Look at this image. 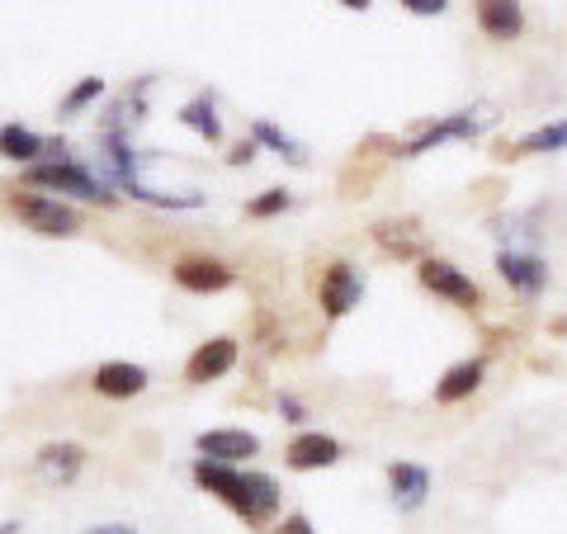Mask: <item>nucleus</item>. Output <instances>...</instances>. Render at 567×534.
<instances>
[{"label": "nucleus", "instance_id": "obj_26", "mask_svg": "<svg viewBox=\"0 0 567 534\" xmlns=\"http://www.w3.org/2000/svg\"><path fill=\"white\" fill-rule=\"evenodd\" d=\"M279 534H317V530H312V521H308V515H284Z\"/></svg>", "mask_w": 567, "mask_h": 534}, {"label": "nucleus", "instance_id": "obj_24", "mask_svg": "<svg viewBox=\"0 0 567 534\" xmlns=\"http://www.w3.org/2000/svg\"><path fill=\"white\" fill-rule=\"evenodd\" d=\"M406 14H416V20H435V14L450 10V0H398Z\"/></svg>", "mask_w": 567, "mask_h": 534}, {"label": "nucleus", "instance_id": "obj_4", "mask_svg": "<svg viewBox=\"0 0 567 534\" xmlns=\"http://www.w3.org/2000/svg\"><path fill=\"white\" fill-rule=\"evenodd\" d=\"M483 129H487V119H477L473 110H454V114L425 119L406 142H393V156H425V152L445 147V142H473Z\"/></svg>", "mask_w": 567, "mask_h": 534}, {"label": "nucleus", "instance_id": "obj_3", "mask_svg": "<svg viewBox=\"0 0 567 534\" xmlns=\"http://www.w3.org/2000/svg\"><path fill=\"white\" fill-rule=\"evenodd\" d=\"M416 279H421L425 294H435L440 302H450V308H458V312H477L487 302L483 284H477L468 270H458V265L445 260V256H421L416 260Z\"/></svg>", "mask_w": 567, "mask_h": 534}, {"label": "nucleus", "instance_id": "obj_16", "mask_svg": "<svg viewBox=\"0 0 567 534\" xmlns=\"http://www.w3.org/2000/svg\"><path fill=\"white\" fill-rule=\"evenodd\" d=\"M558 152H567V119L539 123V129H529L525 137L506 142L496 156H502V162H520V156H558Z\"/></svg>", "mask_w": 567, "mask_h": 534}, {"label": "nucleus", "instance_id": "obj_8", "mask_svg": "<svg viewBox=\"0 0 567 534\" xmlns=\"http://www.w3.org/2000/svg\"><path fill=\"white\" fill-rule=\"evenodd\" d=\"M346 459V444L336 435H322V431H303L289 440V450H284V464L293 473H322V469H336Z\"/></svg>", "mask_w": 567, "mask_h": 534}, {"label": "nucleus", "instance_id": "obj_29", "mask_svg": "<svg viewBox=\"0 0 567 534\" xmlns=\"http://www.w3.org/2000/svg\"><path fill=\"white\" fill-rule=\"evenodd\" d=\"M336 6H341V10H360V14H364L369 6H374V0H336Z\"/></svg>", "mask_w": 567, "mask_h": 534}, {"label": "nucleus", "instance_id": "obj_7", "mask_svg": "<svg viewBox=\"0 0 567 534\" xmlns=\"http://www.w3.org/2000/svg\"><path fill=\"white\" fill-rule=\"evenodd\" d=\"M360 302H364V275L354 270L350 260H331L322 284H317V308H322V317L327 322H341Z\"/></svg>", "mask_w": 567, "mask_h": 534}, {"label": "nucleus", "instance_id": "obj_25", "mask_svg": "<svg viewBox=\"0 0 567 534\" xmlns=\"http://www.w3.org/2000/svg\"><path fill=\"white\" fill-rule=\"evenodd\" d=\"M275 407H279V417H284V421H293V425H298V421H308V407L298 402L293 393H284V398H279Z\"/></svg>", "mask_w": 567, "mask_h": 534}, {"label": "nucleus", "instance_id": "obj_5", "mask_svg": "<svg viewBox=\"0 0 567 534\" xmlns=\"http://www.w3.org/2000/svg\"><path fill=\"white\" fill-rule=\"evenodd\" d=\"M10 208H14V218L39 237H76L81 233V213L62 199H52V194H14Z\"/></svg>", "mask_w": 567, "mask_h": 534}, {"label": "nucleus", "instance_id": "obj_22", "mask_svg": "<svg viewBox=\"0 0 567 534\" xmlns=\"http://www.w3.org/2000/svg\"><path fill=\"white\" fill-rule=\"evenodd\" d=\"M104 95V76H81L76 85H71V91L62 95V104H58V114L62 119H76V114H85L91 110V104Z\"/></svg>", "mask_w": 567, "mask_h": 534}, {"label": "nucleus", "instance_id": "obj_27", "mask_svg": "<svg viewBox=\"0 0 567 534\" xmlns=\"http://www.w3.org/2000/svg\"><path fill=\"white\" fill-rule=\"evenodd\" d=\"M256 147H260V142H256V137H246V142H241V147L233 152V166H241V162H251V156H256Z\"/></svg>", "mask_w": 567, "mask_h": 534}, {"label": "nucleus", "instance_id": "obj_28", "mask_svg": "<svg viewBox=\"0 0 567 534\" xmlns=\"http://www.w3.org/2000/svg\"><path fill=\"white\" fill-rule=\"evenodd\" d=\"M85 534H137L133 525H123V521H110V525H91Z\"/></svg>", "mask_w": 567, "mask_h": 534}, {"label": "nucleus", "instance_id": "obj_11", "mask_svg": "<svg viewBox=\"0 0 567 534\" xmlns=\"http://www.w3.org/2000/svg\"><path fill=\"white\" fill-rule=\"evenodd\" d=\"M431 487H435V477L425 464H412V459L388 464V496H393L398 511H421L425 502H431Z\"/></svg>", "mask_w": 567, "mask_h": 534}, {"label": "nucleus", "instance_id": "obj_18", "mask_svg": "<svg viewBox=\"0 0 567 534\" xmlns=\"http://www.w3.org/2000/svg\"><path fill=\"white\" fill-rule=\"evenodd\" d=\"M43 152L58 156L62 142L52 147V142H43L33 129H24V123H6V129H0V156H6V162H14V166H39Z\"/></svg>", "mask_w": 567, "mask_h": 534}, {"label": "nucleus", "instance_id": "obj_21", "mask_svg": "<svg viewBox=\"0 0 567 534\" xmlns=\"http://www.w3.org/2000/svg\"><path fill=\"white\" fill-rule=\"evenodd\" d=\"M251 137L260 142V147L279 152L284 162H293V166H308V147H303V142H293V137L284 133V129H275L270 119H256V123H251Z\"/></svg>", "mask_w": 567, "mask_h": 534}, {"label": "nucleus", "instance_id": "obj_30", "mask_svg": "<svg viewBox=\"0 0 567 534\" xmlns=\"http://www.w3.org/2000/svg\"><path fill=\"white\" fill-rule=\"evenodd\" d=\"M554 331H558V336H567V317H558V322H554Z\"/></svg>", "mask_w": 567, "mask_h": 534}, {"label": "nucleus", "instance_id": "obj_15", "mask_svg": "<svg viewBox=\"0 0 567 534\" xmlns=\"http://www.w3.org/2000/svg\"><path fill=\"white\" fill-rule=\"evenodd\" d=\"M33 464H39V477H43V483L66 487V483H76V477H81V469H85V450H81L76 440H48Z\"/></svg>", "mask_w": 567, "mask_h": 534}, {"label": "nucleus", "instance_id": "obj_20", "mask_svg": "<svg viewBox=\"0 0 567 534\" xmlns=\"http://www.w3.org/2000/svg\"><path fill=\"white\" fill-rule=\"evenodd\" d=\"M181 123H185L189 133H199V137L208 142V147H218V142H223V119H218V104H213L208 95H194V100L185 104V110H181Z\"/></svg>", "mask_w": 567, "mask_h": 534}, {"label": "nucleus", "instance_id": "obj_19", "mask_svg": "<svg viewBox=\"0 0 567 534\" xmlns=\"http://www.w3.org/2000/svg\"><path fill=\"white\" fill-rule=\"evenodd\" d=\"M374 242L383 256H398V260H421V223L416 218H383L374 223Z\"/></svg>", "mask_w": 567, "mask_h": 534}, {"label": "nucleus", "instance_id": "obj_9", "mask_svg": "<svg viewBox=\"0 0 567 534\" xmlns=\"http://www.w3.org/2000/svg\"><path fill=\"white\" fill-rule=\"evenodd\" d=\"M175 284H181L185 294H223V289H233L237 275H233V265L218 260V256H181L175 260Z\"/></svg>", "mask_w": 567, "mask_h": 534}, {"label": "nucleus", "instance_id": "obj_1", "mask_svg": "<svg viewBox=\"0 0 567 534\" xmlns=\"http://www.w3.org/2000/svg\"><path fill=\"white\" fill-rule=\"evenodd\" d=\"M194 483L213 492L223 506H233L246 525H265L279 515V483L270 473L256 469H237V464H218V459H194Z\"/></svg>", "mask_w": 567, "mask_h": 534}, {"label": "nucleus", "instance_id": "obj_12", "mask_svg": "<svg viewBox=\"0 0 567 534\" xmlns=\"http://www.w3.org/2000/svg\"><path fill=\"white\" fill-rule=\"evenodd\" d=\"M237 341L233 336H213V341H204L199 350L185 360V379L189 383H218V379H227V373L237 369Z\"/></svg>", "mask_w": 567, "mask_h": 534}, {"label": "nucleus", "instance_id": "obj_17", "mask_svg": "<svg viewBox=\"0 0 567 534\" xmlns=\"http://www.w3.org/2000/svg\"><path fill=\"white\" fill-rule=\"evenodd\" d=\"M483 383H487V360H458L435 379V402L440 407H458V402H468Z\"/></svg>", "mask_w": 567, "mask_h": 534}, {"label": "nucleus", "instance_id": "obj_14", "mask_svg": "<svg viewBox=\"0 0 567 534\" xmlns=\"http://www.w3.org/2000/svg\"><path fill=\"white\" fill-rule=\"evenodd\" d=\"M95 393L100 398H110V402H128V398H137V393H147V369L142 364H133V360H104L100 369H95Z\"/></svg>", "mask_w": 567, "mask_h": 534}, {"label": "nucleus", "instance_id": "obj_10", "mask_svg": "<svg viewBox=\"0 0 567 534\" xmlns=\"http://www.w3.org/2000/svg\"><path fill=\"white\" fill-rule=\"evenodd\" d=\"M473 20L483 29V39L492 43H516L529 29L520 0H473Z\"/></svg>", "mask_w": 567, "mask_h": 534}, {"label": "nucleus", "instance_id": "obj_23", "mask_svg": "<svg viewBox=\"0 0 567 534\" xmlns=\"http://www.w3.org/2000/svg\"><path fill=\"white\" fill-rule=\"evenodd\" d=\"M289 204H293L289 189H265V194H256V199L246 204V218H275V213H284Z\"/></svg>", "mask_w": 567, "mask_h": 534}, {"label": "nucleus", "instance_id": "obj_6", "mask_svg": "<svg viewBox=\"0 0 567 534\" xmlns=\"http://www.w3.org/2000/svg\"><path fill=\"white\" fill-rule=\"evenodd\" d=\"M496 279L506 284L516 298H539L548 289V279H554V270H548V260L539 251H525V246H502L496 251Z\"/></svg>", "mask_w": 567, "mask_h": 534}, {"label": "nucleus", "instance_id": "obj_13", "mask_svg": "<svg viewBox=\"0 0 567 534\" xmlns=\"http://www.w3.org/2000/svg\"><path fill=\"white\" fill-rule=\"evenodd\" d=\"M194 454L218 459V464H241V459L260 454V435L256 431H233V425H223V431H199L194 435Z\"/></svg>", "mask_w": 567, "mask_h": 534}, {"label": "nucleus", "instance_id": "obj_2", "mask_svg": "<svg viewBox=\"0 0 567 534\" xmlns=\"http://www.w3.org/2000/svg\"><path fill=\"white\" fill-rule=\"evenodd\" d=\"M29 185L58 189V194H76V199H85V204H114V189H118V185L104 181V175H95L91 166L71 162V156H58V162L29 166Z\"/></svg>", "mask_w": 567, "mask_h": 534}]
</instances>
